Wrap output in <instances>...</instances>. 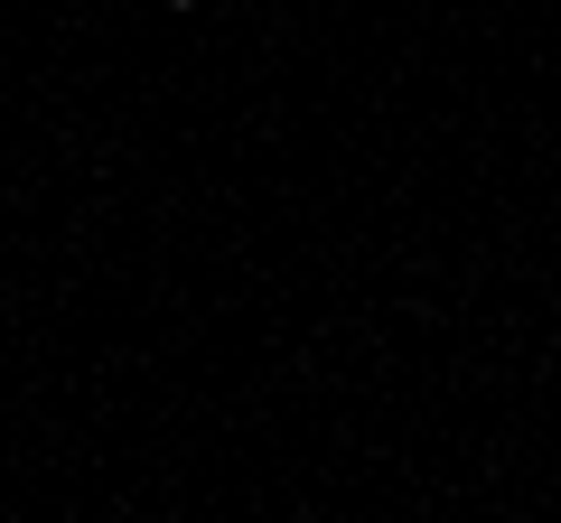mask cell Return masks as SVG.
<instances>
[{
	"mask_svg": "<svg viewBox=\"0 0 561 523\" xmlns=\"http://www.w3.org/2000/svg\"><path fill=\"white\" fill-rule=\"evenodd\" d=\"M169 10H197V0H169Z\"/></svg>",
	"mask_w": 561,
	"mask_h": 523,
	"instance_id": "6da1fadb",
	"label": "cell"
}]
</instances>
